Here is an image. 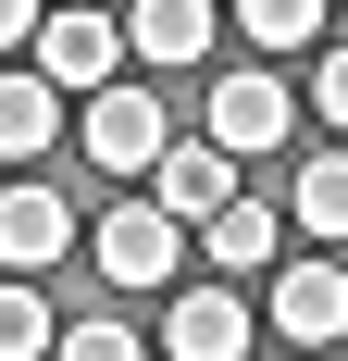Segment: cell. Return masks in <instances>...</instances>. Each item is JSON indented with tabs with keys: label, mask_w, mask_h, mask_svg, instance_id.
Listing matches in <instances>:
<instances>
[{
	"label": "cell",
	"mask_w": 348,
	"mask_h": 361,
	"mask_svg": "<svg viewBox=\"0 0 348 361\" xmlns=\"http://www.w3.org/2000/svg\"><path fill=\"white\" fill-rule=\"evenodd\" d=\"M87 262H100L112 287H174V262H187V224H174L162 200H112V212L87 224Z\"/></svg>",
	"instance_id": "cell-1"
},
{
	"label": "cell",
	"mask_w": 348,
	"mask_h": 361,
	"mask_svg": "<svg viewBox=\"0 0 348 361\" xmlns=\"http://www.w3.org/2000/svg\"><path fill=\"white\" fill-rule=\"evenodd\" d=\"M37 75H50L63 100L125 87V13H50V25H37Z\"/></svg>",
	"instance_id": "cell-2"
},
{
	"label": "cell",
	"mask_w": 348,
	"mask_h": 361,
	"mask_svg": "<svg viewBox=\"0 0 348 361\" xmlns=\"http://www.w3.org/2000/svg\"><path fill=\"white\" fill-rule=\"evenodd\" d=\"M75 137H87V162H100V175H149V162L174 149V125H162V100H149V87H100Z\"/></svg>",
	"instance_id": "cell-3"
},
{
	"label": "cell",
	"mask_w": 348,
	"mask_h": 361,
	"mask_svg": "<svg viewBox=\"0 0 348 361\" xmlns=\"http://www.w3.org/2000/svg\"><path fill=\"white\" fill-rule=\"evenodd\" d=\"M75 250V212H63V187H0V274H50V262Z\"/></svg>",
	"instance_id": "cell-4"
},
{
	"label": "cell",
	"mask_w": 348,
	"mask_h": 361,
	"mask_svg": "<svg viewBox=\"0 0 348 361\" xmlns=\"http://www.w3.org/2000/svg\"><path fill=\"white\" fill-rule=\"evenodd\" d=\"M286 125H299V112H286V75H224V87H211V149H224V162L286 149Z\"/></svg>",
	"instance_id": "cell-5"
},
{
	"label": "cell",
	"mask_w": 348,
	"mask_h": 361,
	"mask_svg": "<svg viewBox=\"0 0 348 361\" xmlns=\"http://www.w3.org/2000/svg\"><path fill=\"white\" fill-rule=\"evenodd\" d=\"M149 200H162L174 224H211V212H224V200H237V162H224V149H211V137H174L162 162H149Z\"/></svg>",
	"instance_id": "cell-6"
},
{
	"label": "cell",
	"mask_w": 348,
	"mask_h": 361,
	"mask_svg": "<svg viewBox=\"0 0 348 361\" xmlns=\"http://www.w3.org/2000/svg\"><path fill=\"white\" fill-rule=\"evenodd\" d=\"M274 324L299 336V349H336V336H348V274H336V262H286V274H274Z\"/></svg>",
	"instance_id": "cell-7"
},
{
	"label": "cell",
	"mask_w": 348,
	"mask_h": 361,
	"mask_svg": "<svg viewBox=\"0 0 348 361\" xmlns=\"http://www.w3.org/2000/svg\"><path fill=\"white\" fill-rule=\"evenodd\" d=\"M174 361H249V299L237 287H187L174 299V324H162Z\"/></svg>",
	"instance_id": "cell-8"
},
{
	"label": "cell",
	"mask_w": 348,
	"mask_h": 361,
	"mask_svg": "<svg viewBox=\"0 0 348 361\" xmlns=\"http://www.w3.org/2000/svg\"><path fill=\"white\" fill-rule=\"evenodd\" d=\"M211 37H224L211 0H137V13H125V50H137V63H199Z\"/></svg>",
	"instance_id": "cell-9"
},
{
	"label": "cell",
	"mask_w": 348,
	"mask_h": 361,
	"mask_svg": "<svg viewBox=\"0 0 348 361\" xmlns=\"http://www.w3.org/2000/svg\"><path fill=\"white\" fill-rule=\"evenodd\" d=\"M63 137V87H50V75H0V162H37V149Z\"/></svg>",
	"instance_id": "cell-10"
},
{
	"label": "cell",
	"mask_w": 348,
	"mask_h": 361,
	"mask_svg": "<svg viewBox=\"0 0 348 361\" xmlns=\"http://www.w3.org/2000/svg\"><path fill=\"white\" fill-rule=\"evenodd\" d=\"M274 237H286V212H274V200H224V212L199 224V250L224 262V274H261V262H274Z\"/></svg>",
	"instance_id": "cell-11"
},
{
	"label": "cell",
	"mask_w": 348,
	"mask_h": 361,
	"mask_svg": "<svg viewBox=\"0 0 348 361\" xmlns=\"http://www.w3.org/2000/svg\"><path fill=\"white\" fill-rule=\"evenodd\" d=\"M63 349V312L37 299V274H0V361H50Z\"/></svg>",
	"instance_id": "cell-12"
},
{
	"label": "cell",
	"mask_w": 348,
	"mask_h": 361,
	"mask_svg": "<svg viewBox=\"0 0 348 361\" xmlns=\"http://www.w3.org/2000/svg\"><path fill=\"white\" fill-rule=\"evenodd\" d=\"M286 212L311 224V237H348V149H311V162H299V200H286Z\"/></svg>",
	"instance_id": "cell-13"
},
{
	"label": "cell",
	"mask_w": 348,
	"mask_h": 361,
	"mask_svg": "<svg viewBox=\"0 0 348 361\" xmlns=\"http://www.w3.org/2000/svg\"><path fill=\"white\" fill-rule=\"evenodd\" d=\"M323 13H336V0H237V37H261V50H311Z\"/></svg>",
	"instance_id": "cell-14"
},
{
	"label": "cell",
	"mask_w": 348,
	"mask_h": 361,
	"mask_svg": "<svg viewBox=\"0 0 348 361\" xmlns=\"http://www.w3.org/2000/svg\"><path fill=\"white\" fill-rule=\"evenodd\" d=\"M50 361H149V349H137V324H63Z\"/></svg>",
	"instance_id": "cell-15"
},
{
	"label": "cell",
	"mask_w": 348,
	"mask_h": 361,
	"mask_svg": "<svg viewBox=\"0 0 348 361\" xmlns=\"http://www.w3.org/2000/svg\"><path fill=\"white\" fill-rule=\"evenodd\" d=\"M311 112H323V125H348V50H323V63H311Z\"/></svg>",
	"instance_id": "cell-16"
},
{
	"label": "cell",
	"mask_w": 348,
	"mask_h": 361,
	"mask_svg": "<svg viewBox=\"0 0 348 361\" xmlns=\"http://www.w3.org/2000/svg\"><path fill=\"white\" fill-rule=\"evenodd\" d=\"M37 25H50L37 0H0V50H37Z\"/></svg>",
	"instance_id": "cell-17"
},
{
	"label": "cell",
	"mask_w": 348,
	"mask_h": 361,
	"mask_svg": "<svg viewBox=\"0 0 348 361\" xmlns=\"http://www.w3.org/2000/svg\"><path fill=\"white\" fill-rule=\"evenodd\" d=\"M63 13H112V0H63Z\"/></svg>",
	"instance_id": "cell-18"
}]
</instances>
